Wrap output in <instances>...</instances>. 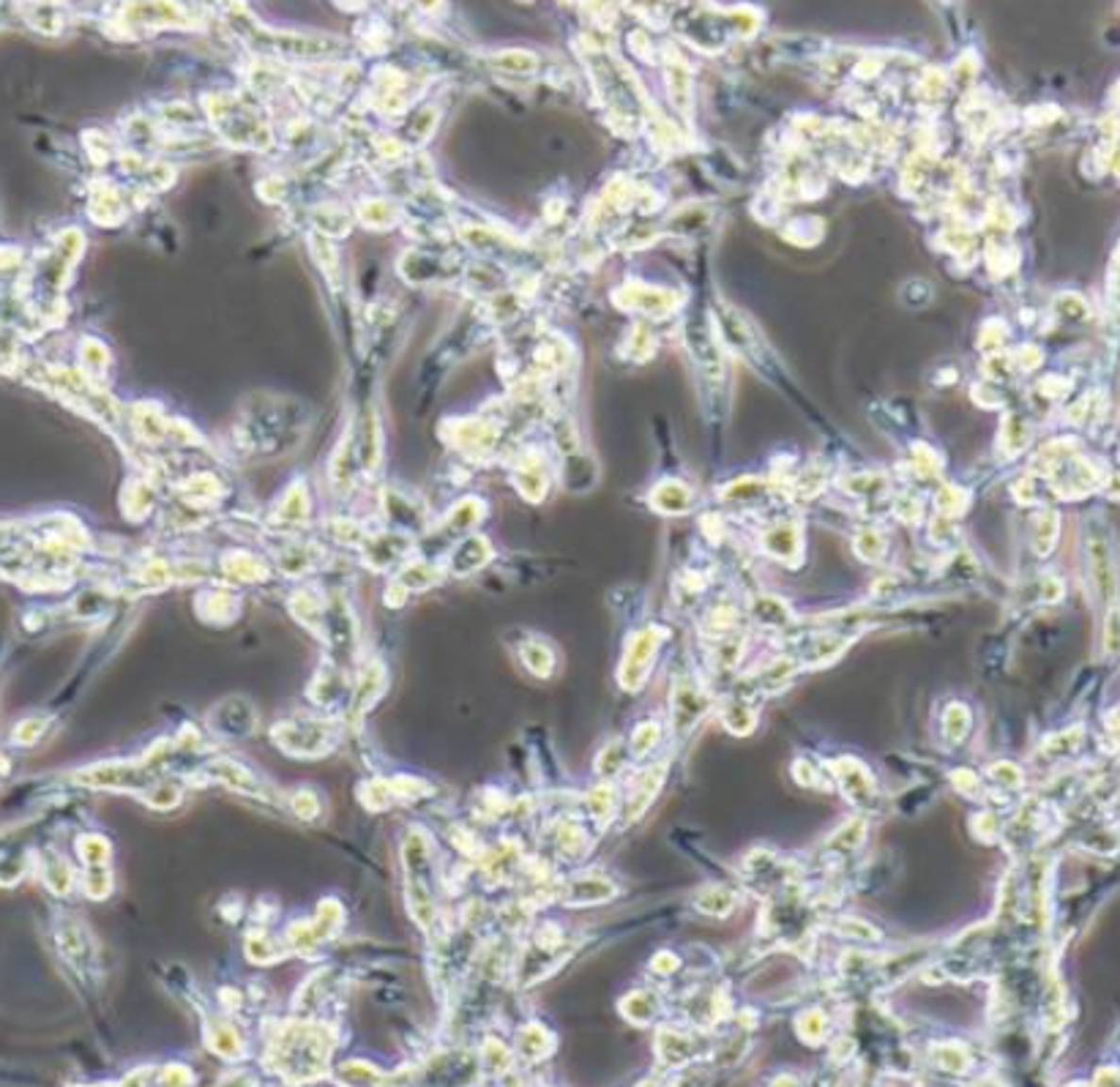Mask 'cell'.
<instances>
[{
	"mask_svg": "<svg viewBox=\"0 0 1120 1087\" xmlns=\"http://www.w3.org/2000/svg\"><path fill=\"white\" fill-rule=\"evenodd\" d=\"M402 885L413 924L435 937L441 927V869L435 839L421 826H413L402 839Z\"/></svg>",
	"mask_w": 1120,
	"mask_h": 1087,
	"instance_id": "obj_2",
	"label": "cell"
},
{
	"mask_svg": "<svg viewBox=\"0 0 1120 1087\" xmlns=\"http://www.w3.org/2000/svg\"><path fill=\"white\" fill-rule=\"evenodd\" d=\"M337 1082H344V1085H377V1082H389V1077L380 1074L372 1062L347 1061L337 1068Z\"/></svg>",
	"mask_w": 1120,
	"mask_h": 1087,
	"instance_id": "obj_34",
	"label": "cell"
},
{
	"mask_svg": "<svg viewBox=\"0 0 1120 1087\" xmlns=\"http://www.w3.org/2000/svg\"><path fill=\"white\" fill-rule=\"evenodd\" d=\"M651 967H653V973H659V976H670V973H673V970L677 967V959L673 957V954H667V951H664V954H659V957L653 959Z\"/></svg>",
	"mask_w": 1120,
	"mask_h": 1087,
	"instance_id": "obj_43",
	"label": "cell"
},
{
	"mask_svg": "<svg viewBox=\"0 0 1120 1087\" xmlns=\"http://www.w3.org/2000/svg\"><path fill=\"white\" fill-rule=\"evenodd\" d=\"M795 1030H798V1038H801L804 1044L817 1046L823 1038L828 1036V1016L823 1013V1009H807L798 1016Z\"/></svg>",
	"mask_w": 1120,
	"mask_h": 1087,
	"instance_id": "obj_35",
	"label": "cell"
},
{
	"mask_svg": "<svg viewBox=\"0 0 1120 1087\" xmlns=\"http://www.w3.org/2000/svg\"><path fill=\"white\" fill-rule=\"evenodd\" d=\"M585 806H588V814L593 817V823H596L599 828H607V826L615 820V814L621 811V795H618V787H615L610 778H604L601 784H596V787L588 793V801H585Z\"/></svg>",
	"mask_w": 1120,
	"mask_h": 1087,
	"instance_id": "obj_19",
	"label": "cell"
},
{
	"mask_svg": "<svg viewBox=\"0 0 1120 1087\" xmlns=\"http://www.w3.org/2000/svg\"><path fill=\"white\" fill-rule=\"evenodd\" d=\"M183 795H186V790H183L181 781L161 777L154 787H148L140 795V801L151 806V809H157V811H173V809H178L183 803Z\"/></svg>",
	"mask_w": 1120,
	"mask_h": 1087,
	"instance_id": "obj_23",
	"label": "cell"
},
{
	"mask_svg": "<svg viewBox=\"0 0 1120 1087\" xmlns=\"http://www.w3.org/2000/svg\"><path fill=\"white\" fill-rule=\"evenodd\" d=\"M514 1062H517L514 1046H506L500 1038L493 1036L484 1041V1046H481V1071H490V1074L500 1077L506 1071H514Z\"/></svg>",
	"mask_w": 1120,
	"mask_h": 1087,
	"instance_id": "obj_29",
	"label": "cell"
},
{
	"mask_svg": "<svg viewBox=\"0 0 1120 1087\" xmlns=\"http://www.w3.org/2000/svg\"><path fill=\"white\" fill-rule=\"evenodd\" d=\"M555 847H558V853L563 855V858L577 861V858H585V855L591 853L593 842H591L588 830L582 828V826H577V823H560V826H558V833H555Z\"/></svg>",
	"mask_w": 1120,
	"mask_h": 1087,
	"instance_id": "obj_24",
	"label": "cell"
},
{
	"mask_svg": "<svg viewBox=\"0 0 1120 1087\" xmlns=\"http://www.w3.org/2000/svg\"><path fill=\"white\" fill-rule=\"evenodd\" d=\"M615 894H618V888L612 885L610 878H604V875H579L577 880H572L566 885V891H563V905H601V902L612 899Z\"/></svg>",
	"mask_w": 1120,
	"mask_h": 1087,
	"instance_id": "obj_17",
	"label": "cell"
},
{
	"mask_svg": "<svg viewBox=\"0 0 1120 1087\" xmlns=\"http://www.w3.org/2000/svg\"><path fill=\"white\" fill-rule=\"evenodd\" d=\"M935 1062H938L940 1071H964L970 1065V1055L964 1052L962 1046L945 1044V1046H938Z\"/></svg>",
	"mask_w": 1120,
	"mask_h": 1087,
	"instance_id": "obj_40",
	"label": "cell"
},
{
	"mask_svg": "<svg viewBox=\"0 0 1120 1087\" xmlns=\"http://www.w3.org/2000/svg\"><path fill=\"white\" fill-rule=\"evenodd\" d=\"M664 774H667V760L648 765L645 771H640L637 777L631 778V784L626 787L624 798H621V811H624L628 823L645 814V809L651 806L653 798L661 790V784H664Z\"/></svg>",
	"mask_w": 1120,
	"mask_h": 1087,
	"instance_id": "obj_13",
	"label": "cell"
},
{
	"mask_svg": "<svg viewBox=\"0 0 1120 1087\" xmlns=\"http://www.w3.org/2000/svg\"><path fill=\"white\" fill-rule=\"evenodd\" d=\"M992 777L997 778L1003 787H1016V784L1022 781L1019 768H1016V765H1011V762H997V765H992Z\"/></svg>",
	"mask_w": 1120,
	"mask_h": 1087,
	"instance_id": "obj_42",
	"label": "cell"
},
{
	"mask_svg": "<svg viewBox=\"0 0 1120 1087\" xmlns=\"http://www.w3.org/2000/svg\"><path fill=\"white\" fill-rule=\"evenodd\" d=\"M432 795V784L421 778L393 777V778H372L359 787V801L372 811H383L402 803H418Z\"/></svg>",
	"mask_w": 1120,
	"mask_h": 1087,
	"instance_id": "obj_9",
	"label": "cell"
},
{
	"mask_svg": "<svg viewBox=\"0 0 1120 1087\" xmlns=\"http://www.w3.org/2000/svg\"><path fill=\"white\" fill-rule=\"evenodd\" d=\"M337 1046V1030L320 1019H287L274 1022L262 1062L285 1082H317L331 1071V1055Z\"/></svg>",
	"mask_w": 1120,
	"mask_h": 1087,
	"instance_id": "obj_1",
	"label": "cell"
},
{
	"mask_svg": "<svg viewBox=\"0 0 1120 1087\" xmlns=\"http://www.w3.org/2000/svg\"><path fill=\"white\" fill-rule=\"evenodd\" d=\"M39 872H42L44 885L53 891L55 896H69L75 888H79V875L63 855H50V858H44L42 866H39Z\"/></svg>",
	"mask_w": 1120,
	"mask_h": 1087,
	"instance_id": "obj_20",
	"label": "cell"
},
{
	"mask_svg": "<svg viewBox=\"0 0 1120 1087\" xmlns=\"http://www.w3.org/2000/svg\"><path fill=\"white\" fill-rule=\"evenodd\" d=\"M626 760H628V749H626L624 744H610V746L599 754V760H596V771H599L604 778H612L615 774L624 771Z\"/></svg>",
	"mask_w": 1120,
	"mask_h": 1087,
	"instance_id": "obj_39",
	"label": "cell"
},
{
	"mask_svg": "<svg viewBox=\"0 0 1120 1087\" xmlns=\"http://www.w3.org/2000/svg\"><path fill=\"white\" fill-rule=\"evenodd\" d=\"M47 727H50L47 716H25L11 729V744L14 746H33L47 732Z\"/></svg>",
	"mask_w": 1120,
	"mask_h": 1087,
	"instance_id": "obj_36",
	"label": "cell"
},
{
	"mask_svg": "<svg viewBox=\"0 0 1120 1087\" xmlns=\"http://www.w3.org/2000/svg\"><path fill=\"white\" fill-rule=\"evenodd\" d=\"M189 778H203V781H210V784H222V787L233 790L238 795H249V798H258V801L268 798V784L262 781L260 774L255 768H249L246 762L233 760V757H216V760H209V762H200L189 774Z\"/></svg>",
	"mask_w": 1120,
	"mask_h": 1087,
	"instance_id": "obj_6",
	"label": "cell"
},
{
	"mask_svg": "<svg viewBox=\"0 0 1120 1087\" xmlns=\"http://www.w3.org/2000/svg\"><path fill=\"white\" fill-rule=\"evenodd\" d=\"M659 1011H661V1003L651 989H634L621 1000V1013L634 1028H648L659 1016Z\"/></svg>",
	"mask_w": 1120,
	"mask_h": 1087,
	"instance_id": "obj_21",
	"label": "cell"
},
{
	"mask_svg": "<svg viewBox=\"0 0 1120 1087\" xmlns=\"http://www.w3.org/2000/svg\"><path fill=\"white\" fill-rule=\"evenodd\" d=\"M112 888H115V878H112L109 866H82V872H79V891H82L88 899L102 902V899H107V896L112 894Z\"/></svg>",
	"mask_w": 1120,
	"mask_h": 1087,
	"instance_id": "obj_30",
	"label": "cell"
},
{
	"mask_svg": "<svg viewBox=\"0 0 1120 1087\" xmlns=\"http://www.w3.org/2000/svg\"><path fill=\"white\" fill-rule=\"evenodd\" d=\"M157 1082L159 1085H192V1082H194V1074H192V1068L183 1065V1062H167L164 1068H159Z\"/></svg>",
	"mask_w": 1120,
	"mask_h": 1087,
	"instance_id": "obj_41",
	"label": "cell"
},
{
	"mask_svg": "<svg viewBox=\"0 0 1120 1087\" xmlns=\"http://www.w3.org/2000/svg\"><path fill=\"white\" fill-rule=\"evenodd\" d=\"M342 927H344V907L339 905L334 896H328V899H323V902L317 905V915H314L312 921H295V924H290V929L285 932V940L293 954L312 957L323 943H328V940L337 937Z\"/></svg>",
	"mask_w": 1120,
	"mask_h": 1087,
	"instance_id": "obj_4",
	"label": "cell"
},
{
	"mask_svg": "<svg viewBox=\"0 0 1120 1087\" xmlns=\"http://www.w3.org/2000/svg\"><path fill=\"white\" fill-rule=\"evenodd\" d=\"M708 711H710L708 692L694 677L680 675L673 686V697H670V732L677 744L694 732V727L708 716Z\"/></svg>",
	"mask_w": 1120,
	"mask_h": 1087,
	"instance_id": "obj_7",
	"label": "cell"
},
{
	"mask_svg": "<svg viewBox=\"0 0 1120 1087\" xmlns=\"http://www.w3.org/2000/svg\"><path fill=\"white\" fill-rule=\"evenodd\" d=\"M653 506L664 514H683L692 506V493L680 481H664L653 493Z\"/></svg>",
	"mask_w": 1120,
	"mask_h": 1087,
	"instance_id": "obj_27",
	"label": "cell"
},
{
	"mask_svg": "<svg viewBox=\"0 0 1120 1087\" xmlns=\"http://www.w3.org/2000/svg\"><path fill=\"white\" fill-rule=\"evenodd\" d=\"M722 719L732 735H749L757 727V708L749 702V697H732L725 705Z\"/></svg>",
	"mask_w": 1120,
	"mask_h": 1087,
	"instance_id": "obj_28",
	"label": "cell"
},
{
	"mask_svg": "<svg viewBox=\"0 0 1120 1087\" xmlns=\"http://www.w3.org/2000/svg\"><path fill=\"white\" fill-rule=\"evenodd\" d=\"M735 902H738V896L727 885H708L694 896V907L708 918H727Z\"/></svg>",
	"mask_w": 1120,
	"mask_h": 1087,
	"instance_id": "obj_22",
	"label": "cell"
},
{
	"mask_svg": "<svg viewBox=\"0 0 1120 1087\" xmlns=\"http://www.w3.org/2000/svg\"><path fill=\"white\" fill-rule=\"evenodd\" d=\"M664 640H667V631H664V628H656V626L631 634V640H628V645H626L624 661H621V670H618L621 689L637 694V692L645 686V680H648V675H651L653 670V661H656V656H659V647H661Z\"/></svg>",
	"mask_w": 1120,
	"mask_h": 1087,
	"instance_id": "obj_5",
	"label": "cell"
},
{
	"mask_svg": "<svg viewBox=\"0 0 1120 1087\" xmlns=\"http://www.w3.org/2000/svg\"><path fill=\"white\" fill-rule=\"evenodd\" d=\"M828 771H831V777L839 781L842 795L853 803L856 809H875V806H878V784H875L869 768H866L861 760L839 757V760H834V762L828 765Z\"/></svg>",
	"mask_w": 1120,
	"mask_h": 1087,
	"instance_id": "obj_10",
	"label": "cell"
},
{
	"mask_svg": "<svg viewBox=\"0 0 1120 1087\" xmlns=\"http://www.w3.org/2000/svg\"><path fill=\"white\" fill-rule=\"evenodd\" d=\"M285 806L290 809V814L301 823H314L323 811V801L314 793L312 787H295L285 795Z\"/></svg>",
	"mask_w": 1120,
	"mask_h": 1087,
	"instance_id": "obj_31",
	"label": "cell"
},
{
	"mask_svg": "<svg viewBox=\"0 0 1120 1087\" xmlns=\"http://www.w3.org/2000/svg\"><path fill=\"white\" fill-rule=\"evenodd\" d=\"M271 741L287 757L312 762L337 749L342 741V727L334 716L298 713L271 727Z\"/></svg>",
	"mask_w": 1120,
	"mask_h": 1087,
	"instance_id": "obj_3",
	"label": "cell"
},
{
	"mask_svg": "<svg viewBox=\"0 0 1120 1087\" xmlns=\"http://www.w3.org/2000/svg\"><path fill=\"white\" fill-rule=\"evenodd\" d=\"M243 954L255 964H276V962H285L293 951H290L285 937H274L265 927H255L243 937Z\"/></svg>",
	"mask_w": 1120,
	"mask_h": 1087,
	"instance_id": "obj_18",
	"label": "cell"
},
{
	"mask_svg": "<svg viewBox=\"0 0 1120 1087\" xmlns=\"http://www.w3.org/2000/svg\"><path fill=\"white\" fill-rule=\"evenodd\" d=\"M661 741V725L656 719H648L643 725L634 727L631 738H628V757L631 760H645Z\"/></svg>",
	"mask_w": 1120,
	"mask_h": 1087,
	"instance_id": "obj_33",
	"label": "cell"
},
{
	"mask_svg": "<svg viewBox=\"0 0 1120 1087\" xmlns=\"http://www.w3.org/2000/svg\"><path fill=\"white\" fill-rule=\"evenodd\" d=\"M55 943H58L60 957L66 959L69 964H75L77 970H88V967L96 964V957H99L96 937L79 918H58Z\"/></svg>",
	"mask_w": 1120,
	"mask_h": 1087,
	"instance_id": "obj_11",
	"label": "cell"
},
{
	"mask_svg": "<svg viewBox=\"0 0 1120 1087\" xmlns=\"http://www.w3.org/2000/svg\"><path fill=\"white\" fill-rule=\"evenodd\" d=\"M970 729V711L964 708L962 702L948 705L945 716H943V732L948 738V744H960Z\"/></svg>",
	"mask_w": 1120,
	"mask_h": 1087,
	"instance_id": "obj_37",
	"label": "cell"
},
{
	"mask_svg": "<svg viewBox=\"0 0 1120 1087\" xmlns=\"http://www.w3.org/2000/svg\"><path fill=\"white\" fill-rule=\"evenodd\" d=\"M520 659L525 664V670L533 677H552L555 673V653L547 645H542L539 640H530L520 647Z\"/></svg>",
	"mask_w": 1120,
	"mask_h": 1087,
	"instance_id": "obj_32",
	"label": "cell"
},
{
	"mask_svg": "<svg viewBox=\"0 0 1120 1087\" xmlns=\"http://www.w3.org/2000/svg\"><path fill=\"white\" fill-rule=\"evenodd\" d=\"M206 1044L222 1061L235 1062L246 1058V1038L233 1022V1016H213L206 1025Z\"/></svg>",
	"mask_w": 1120,
	"mask_h": 1087,
	"instance_id": "obj_14",
	"label": "cell"
},
{
	"mask_svg": "<svg viewBox=\"0 0 1120 1087\" xmlns=\"http://www.w3.org/2000/svg\"><path fill=\"white\" fill-rule=\"evenodd\" d=\"M555 1033L542 1022H527L514 1033V1055L525 1062H542L555 1052Z\"/></svg>",
	"mask_w": 1120,
	"mask_h": 1087,
	"instance_id": "obj_16",
	"label": "cell"
},
{
	"mask_svg": "<svg viewBox=\"0 0 1120 1087\" xmlns=\"http://www.w3.org/2000/svg\"><path fill=\"white\" fill-rule=\"evenodd\" d=\"M386 689H389V673H386V667H383V661H369V664H364V670L359 673V677H356V683H353V694H350V708H347V716L353 719V722H359V719H364L366 713L383 699V694H386Z\"/></svg>",
	"mask_w": 1120,
	"mask_h": 1087,
	"instance_id": "obj_12",
	"label": "cell"
},
{
	"mask_svg": "<svg viewBox=\"0 0 1120 1087\" xmlns=\"http://www.w3.org/2000/svg\"><path fill=\"white\" fill-rule=\"evenodd\" d=\"M206 725L219 741H246L258 732V708L241 694H230L206 713Z\"/></svg>",
	"mask_w": 1120,
	"mask_h": 1087,
	"instance_id": "obj_8",
	"label": "cell"
},
{
	"mask_svg": "<svg viewBox=\"0 0 1120 1087\" xmlns=\"http://www.w3.org/2000/svg\"><path fill=\"white\" fill-rule=\"evenodd\" d=\"M656 1052H659V1061L667 1068H680L694 1058H700V1041L697 1036L676 1030V1028H661L659 1038H656Z\"/></svg>",
	"mask_w": 1120,
	"mask_h": 1087,
	"instance_id": "obj_15",
	"label": "cell"
},
{
	"mask_svg": "<svg viewBox=\"0 0 1120 1087\" xmlns=\"http://www.w3.org/2000/svg\"><path fill=\"white\" fill-rule=\"evenodd\" d=\"M765 549L784 563H795L798 560V527L795 525H777L768 536H765Z\"/></svg>",
	"mask_w": 1120,
	"mask_h": 1087,
	"instance_id": "obj_26",
	"label": "cell"
},
{
	"mask_svg": "<svg viewBox=\"0 0 1120 1087\" xmlns=\"http://www.w3.org/2000/svg\"><path fill=\"white\" fill-rule=\"evenodd\" d=\"M75 850H77V858L82 866H107L109 858H112L109 842H107L102 833H96V830L79 833L77 839H75Z\"/></svg>",
	"mask_w": 1120,
	"mask_h": 1087,
	"instance_id": "obj_25",
	"label": "cell"
},
{
	"mask_svg": "<svg viewBox=\"0 0 1120 1087\" xmlns=\"http://www.w3.org/2000/svg\"><path fill=\"white\" fill-rule=\"evenodd\" d=\"M755 618L760 626H771V628H782L784 623L790 621V612L782 601L777 598H760L755 604Z\"/></svg>",
	"mask_w": 1120,
	"mask_h": 1087,
	"instance_id": "obj_38",
	"label": "cell"
}]
</instances>
